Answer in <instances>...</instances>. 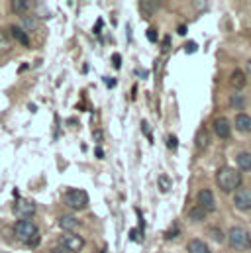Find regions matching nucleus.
Wrapping results in <instances>:
<instances>
[{"mask_svg":"<svg viewBox=\"0 0 251 253\" xmlns=\"http://www.w3.org/2000/svg\"><path fill=\"white\" fill-rule=\"evenodd\" d=\"M216 185L224 192H236L242 187V173L232 167H222L216 173Z\"/></svg>","mask_w":251,"mask_h":253,"instance_id":"f257e3e1","label":"nucleus"},{"mask_svg":"<svg viewBox=\"0 0 251 253\" xmlns=\"http://www.w3.org/2000/svg\"><path fill=\"white\" fill-rule=\"evenodd\" d=\"M14 236H16L20 242L28 244L30 248H36V246L40 244L38 226H36L34 222H30V220H18V222L14 224Z\"/></svg>","mask_w":251,"mask_h":253,"instance_id":"f03ea898","label":"nucleus"},{"mask_svg":"<svg viewBox=\"0 0 251 253\" xmlns=\"http://www.w3.org/2000/svg\"><path fill=\"white\" fill-rule=\"evenodd\" d=\"M228 242L234 250H240V252H246L251 248V236L248 234V230H244L242 226H234L230 232H228Z\"/></svg>","mask_w":251,"mask_h":253,"instance_id":"7ed1b4c3","label":"nucleus"},{"mask_svg":"<svg viewBox=\"0 0 251 253\" xmlns=\"http://www.w3.org/2000/svg\"><path fill=\"white\" fill-rule=\"evenodd\" d=\"M65 204L71 206L73 210H81L88 204V196L84 190H79V189H69L65 192Z\"/></svg>","mask_w":251,"mask_h":253,"instance_id":"20e7f679","label":"nucleus"},{"mask_svg":"<svg viewBox=\"0 0 251 253\" xmlns=\"http://www.w3.org/2000/svg\"><path fill=\"white\" fill-rule=\"evenodd\" d=\"M59 244H61V248H65L67 252L71 253L81 252L84 248V240L81 236H77L75 232H65L61 236V240H59Z\"/></svg>","mask_w":251,"mask_h":253,"instance_id":"39448f33","label":"nucleus"},{"mask_svg":"<svg viewBox=\"0 0 251 253\" xmlns=\"http://www.w3.org/2000/svg\"><path fill=\"white\" fill-rule=\"evenodd\" d=\"M14 214L20 220H28V218H32L36 214V204L32 200H26V198L24 200H18L16 206H14Z\"/></svg>","mask_w":251,"mask_h":253,"instance_id":"423d86ee","label":"nucleus"},{"mask_svg":"<svg viewBox=\"0 0 251 253\" xmlns=\"http://www.w3.org/2000/svg\"><path fill=\"white\" fill-rule=\"evenodd\" d=\"M234 204L240 210H250L251 208V189H240L234 194Z\"/></svg>","mask_w":251,"mask_h":253,"instance_id":"0eeeda50","label":"nucleus"},{"mask_svg":"<svg viewBox=\"0 0 251 253\" xmlns=\"http://www.w3.org/2000/svg\"><path fill=\"white\" fill-rule=\"evenodd\" d=\"M198 206H200V208H204L206 212H212V210L216 208L214 194H212L208 189H204V190H200V192H198Z\"/></svg>","mask_w":251,"mask_h":253,"instance_id":"6e6552de","label":"nucleus"},{"mask_svg":"<svg viewBox=\"0 0 251 253\" xmlns=\"http://www.w3.org/2000/svg\"><path fill=\"white\" fill-rule=\"evenodd\" d=\"M230 84L234 86V88H244L246 84H248V77H246V73L242 71V69H236L232 75H230Z\"/></svg>","mask_w":251,"mask_h":253,"instance_id":"1a4fd4ad","label":"nucleus"},{"mask_svg":"<svg viewBox=\"0 0 251 253\" xmlns=\"http://www.w3.org/2000/svg\"><path fill=\"white\" fill-rule=\"evenodd\" d=\"M214 131H216L220 137H230L232 126H230V122H228L226 118H216V120H214Z\"/></svg>","mask_w":251,"mask_h":253,"instance_id":"9d476101","label":"nucleus"},{"mask_svg":"<svg viewBox=\"0 0 251 253\" xmlns=\"http://www.w3.org/2000/svg\"><path fill=\"white\" fill-rule=\"evenodd\" d=\"M79 226H81L79 220L73 218V216H61V218H59V228L65 230V232H73V230H77Z\"/></svg>","mask_w":251,"mask_h":253,"instance_id":"9b49d317","label":"nucleus"},{"mask_svg":"<svg viewBox=\"0 0 251 253\" xmlns=\"http://www.w3.org/2000/svg\"><path fill=\"white\" fill-rule=\"evenodd\" d=\"M10 36H12L16 42H20V43L30 45V38H28V34H26L20 26H10Z\"/></svg>","mask_w":251,"mask_h":253,"instance_id":"f8f14e48","label":"nucleus"},{"mask_svg":"<svg viewBox=\"0 0 251 253\" xmlns=\"http://www.w3.org/2000/svg\"><path fill=\"white\" fill-rule=\"evenodd\" d=\"M236 163H238V169L240 171H251V153H248V151L238 153Z\"/></svg>","mask_w":251,"mask_h":253,"instance_id":"ddd939ff","label":"nucleus"},{"mask_svg":"<svg viewBox=\"0 0 251 253\" xmlns=\"http://www.w3.org/2000/svg\"><path fill=\"white\" fill-rule=\"evenodd\" d=\"M12 49V36L4 30H0V55L8 53Z\"/></svg>","mask_w":251,"mask_h":253,"instance_id":"4468645a","label":"nucleus"},{"mask_svg":"<svg viewBox=\"0 0 251 253\" xmlns=\"http://www.w3.org/2000/svg\"><path fill=\"white\" fill-rule=\"evenodd\" d=\"M188 253H212L202 240H190L188 242Z\"/></svg>","mask_w":251,"mask_h":253,"instance_id":"2eb2a0df","label":"nucleus"},{"mask_svg":"<svg viewBox=\"0 0 251 253\" xmlns=\"http://www.w3.org/2000/svg\"><path fill=\"white\" fill-rule=\"evenodd\" d=\"M236 127L240 131H251V116H248V114L236 116Z\"/></svg>","mask_w":251,"mask_h":253,"instance_id":"dca6fc26","label":"nucleus"},{"mask_svg":"<svg viewBox=\"0 0 251 253\" xmlns=\"http://www.w3.org/2000/svg\"><path fill=\"white\" fill-rule=\"evenodd\" d=\"M208 143H210V135H208L206 127L198 129V131H196V147L204 149V147H208Z\"/></svg>","mask_w":251,"mask_h":253,"instance_id":"f3484780","label":"nucleus"},{"mask_svg":"<svg viewBox=\"0 0 251 253\" xmlns=\"http://www.w3.org/2000/svg\"><path fill=\"white\" fill-rule=\"evenodd\" d=\"M188 218L194 220V222H204V218H206V210L200 208V206H196V208H192V210L188 212Z\"/></svg>","mask_w":251,"mask_h":253,"instance_id":"a211bd4d","label":"nucleus"},{"mask_svg":"<svg viewBox=\"0 0 251 253\" xmlns=\"http://www.w3.org/2000/svg\"><path fill=\"white\" fill-rule=\"evenodd\" d=\"M10 6H12V10H14V12H18V14H24V12L28 10L30 2H28V0H12V2H10Z\"/></svg>","mask_w":251,"mask_h":253,"instance_id":"6ab92c4d","label":"nucleus"},{"mask_svg":"<svg viewBox=\"0 0 251 253\" xmlns=\"http://www.w3.org/2000/svg\"><path fill=\"white\" fill-rule=\"evenodd\" d=\"M139 6H141V10H143L145 14H151V12H155V10L159 8V2H153V0H141Z\"/></svg>","mask_w":251,"mask_h":253,"instance_id":"aec40b11","label":"nucleus"},{"mask_svg":"<svg viewBox=\"0 0 251 253\" xmlns=\"http://www.w3.org/2000/svg\"><path fill=\"white\" fill-rule=\"evenodd\" d=\"M20 28H22L24 32H26V30H36V28H38V20H36V18H32V16H24V18H22V26H20Z\"/></svg>","mask_w":251,"mask_h":253,"instance_id":"412c9836","label":"nucleus"},{"mask_svg":"<svg viewBox=\"0 0 251 253\" xmlns=\"http://www.w3.org/2000/svg\"><path fill=\"white\" fill-rule=\"evenodd\" d=\"M246 104H248V102H246V98H244L242 94H232V96H230V106H232V108H238V110H240V108H244Z\"/></svg>","mask_w":251,"mask_h":253,"instance_id":"4be33fe9","label":"nucleus"},{"mask_svg":"<svg viewBox=\"0 0 251 253\" xmlns=\"http://www.w3.org/2000/svg\"><path fill=\"white\" fill-rule=\"evenodd\" d=\"M157 183H159L161 192H169V189H171V179H169L167 175H161V177L157 179Z\"/></svg>","mask_w":251,"mask_h":253,"instance_id":"5701e85b","label":"nucleus"},{"mask_svg":"<svg viewBox=\"0 0 251 253\" xmlns=\"http://www.w3.org/2000/svg\"><path fill=\"white\" fill-rule=\"evenodd\" d=\"M210 236H212L216 242H222V240H224V234H222V230H218V228H210Z\"/></svg>","mask_w":251,"mask_h":253,"instance_id":"b1692460","label":"nucleus"},{"mask_svg":"<svg viewBox=\"0 0 251 253\" xmlns=\"http://www.w3.org/2000/svg\"><path fill=\"white\" fill-rule=\"evenodd\" d=\"M167 145H169V149H173V151H175V149H177V145H179L177 137H175V135H169V137H167Z\"/></svg>","mask_w":251,"mask_h":253,"instance_id":"393cba45","label":"nucleus"},{"mask_svg":"<svg viewBox=\"0 0 251 253\" xmlns=\"http://www.w3.org/2000/svg\"><path fill=\"white\" fill-rule=\"evenodd\" d=\"M147 38H149V42H151V43H155V42H157V32H155V28H149V30H147Z\"/></svg>","mask_w":251,"mask_h":253,"instance_id":"a878e982","label":"nucleus"},{"mask_svg":"<svg viewBox=\"0 0 251 253\" xmlns=\"http://www.w3.org/2000/svg\"><path fill=\"white\" fill-rule=\"evenodd\" d=\"M175 236H179V228H177V226H175V228H171V230L165 234V238H167V240H171V238H175Z\"/></svg>","mask_w":251,"mask_h":253,"instance_id":"bb28decb","label":"nucleus"},{"mask_svg":"<svg viewBox=\"0 0 251 253\" xmlns=\"http://www.w3.org/2000/svg\"><path fill=\"white\" fill-rule=\"evenodd\" d=\"M185 49H187L188 53H192V51H196V49H198V45H196L194 42H188L187 45H185Z\"/></svg>","mask_w":251,"mask_h":253,"instance_id":"cd10ccee","label":"nucleus"},{"mask_svg":"<svg viewBox=\"0 0 251 253\" xmlns=\"http://www.w3.org/2000/svg\"><path fill=\"white\" fill-rule=\"evenodd\" d=\"M141 126H143V129H145V135H147V139L151 141L153 137H151V131H149V124H147V122H141Z\"/></svg>","mask_w":251,"mask_h":253,"instance_id":"c85d7f7f","label":"nucleus"},{"mask_svg":"<svg viewBox=\"0 0 251 253\" xmlns=\"http://www.w3.org/2000/svg\"><path fill=\"white\" fill-rule=\"evenodd\" d=\"M112 61H114V67H116V69H120V63H122V59H120V55H118V53L112 57Z\"/></svg>","mask_w":251,"mask_h":253,"instance_id":"c756f323","label":"nucleus"},{"mask_svg":"<svg viewBox=\"0 0 251 253\" xmlns=\"http://www.w3.org/2000/svg\"><path fill=\"white\" fill-rule=\"evenodd\" d=\"M135 75H137V77H141V79H145V77H147V73H145V71H139V69L135 71Z\"/></svg>","mask_w":251,"mask_h":253,"instance_id":"7c9ffc66","label":"nucleus"},{"mask_svg":"<svg viewBox=\"0 0 251 253\" xmlns=\"http://www.w3.org/2000/svg\"><path fill=\"white\" fill-rule=\"evenodd\" d=\"M129 240H137V232H135V230L129 232Z\"/></svg>","mask_w":251,"mask_h":253,"instance_id":"2f4dec72","label":"nucleus"},{"mask_svg":"<svg viewBox=\"0 0 251 253\" xmlns=\"http://www.w3.org/2000/svg\"><path fill=\"white\" fill-rule=\"evenodd\" d=\"M108 86H110V88L116 86V79H108Z\"/></svg>","mask_w":251,"mask_h":253,"instance_id":"473e14b6","label":"nucleus"},{"mask_svg":"<svg viewBox=\"0 0 251 253\" xmlns=\"http://www.w3.org/2000/svg\"><path fill=\"white\" fill-rule=\"evenodd\" d=\"M179 34H187V28L185 26H179Z\"/></svg>","mask_w":251,"mask_h":253,"instance_id":"72a5a7b5","label":"nucleus"},{"mask_svg":"<svg viewBox=\"0 0 251 253\" xmlns=\"http://www.w3.org/2000/svg\"><path fill=\"white\" fill-rule=\"evenodd\" d=\"M246 69H248V75H250V77H251V61H250V63H248V67H246Z\"/></svg>","mask_w":251,"mask_h":253,"instance_id":"f704fd0d","label":"nucleus"}]
</instances>
